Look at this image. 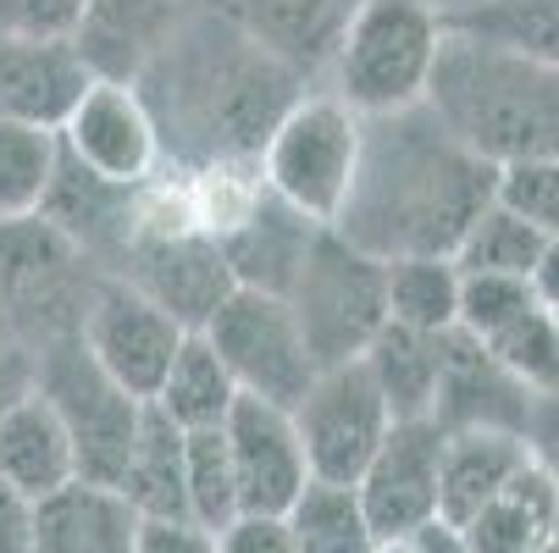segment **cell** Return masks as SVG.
<instances>
[{
	"mask_svg": "<svg viewBox=\"0 0 559 553\" xmlns=\"http://www.w3.org/2000/svg\"><path fill=\"white\" fill-rule=\"evenodd\" d=\"M427 7H432L443 23H454V17H465V12H476V7H488V0H427Z\"/></svg>",
	"mask_w": 559,
	"mask_h": 553,
	"instance_id": "47",
	"label": "cell"
},
{
	"mask_svg": "<svg viewBox=\"0 0 559 553\" xmlns=\"http://www.w3.org/2000/svg\"><path fill=\"white\" fill-rule=\"evenodd\" d=\"M90 77L72 39H0V117L61 128Z\"/></svg>",
	"mask_w": 559,
	"mask_h": 553,
	"instance_id": "20",
	"label": "cell"
},
{
	"mask_svg": "<svg viewBox=\"0 0 559 553\" xmlns=\"http://www.w3.org/2000/svg\"><path fill=\"white\" fill-rule=\"evenodd\" d=\"M78 344L84 354L122 387L133 393L139 405L155 399V387H162L178 344H183V327L162 304H150L139 288H128L122 277H95L90 288V304L78 315Z\"/></svg>",
	"mask_w": 559,
	"mask_h": 553,
	"instance_id": "12",
	"label": "cell"
},
{
	"mask_svg": "<svg viewBox=\"0 0 559 553\" xmlns=\"http://www.w3.org/2000/svg\"><path fill=\"white\" fill-rule=\"evenodd\" d=\"M521 465H526V448H521L515 432H443V448H438V520L443 526L471 520Z\"/></svg>",
	"mask_w": 559,
	"mask_h": 553,
	"instance_id": "25",
	"label": "cell"
},
{
	"mask_svg": "<svg viewBox=\"0 0 559 553\" xmlns=\"http://www.w3.org/2000/svg\"><path fill=\"white\" fill-rule=\"evenodd\" d=\"M355 155H360V111H349L333 89H316V95L305 89L261 144L255 167L277 200H288L294 211L328 227L349 194Z\"/></svg>",
	"mask_w": 559,
	"mask_h": 553,
	"instance_id": "6",
	"label": "cell"
},
{
	"mask_svg": "<svg viewBox=\"0 0 559 553\" xmlns=\"http://www.w3.org/2000/svg\"><path fill=\"white\" fill-rule=\"evenodd\" d=\"M222 437H227L233 482H238V515H283L305 493L310 465H305L294 416L283 405L238 393L222 421Z\"/></svg>",
	"mask_w": 559,
	"mask_h": 553,
	"instance_id": "15",
	"label": "cell"
},
{
	"mask_svg": "<svg viewBox=\"0 0 559 553\" xmlns=\"http://www.w3.org/2000/svg\"><path fill=\"white\" fill-rule=\"evenodd\" d=\"M537 304L532 299V282L526 277H493V272H460V315L454 327L471 333V338H493L504 322Z\"/></svg>",
	"mask_w": 559,
	"mask_h": 553,
	"instance_id": "36",
	"label": "cell"
},
{
	"mask_svg": "<svg viewBox=\"0 0 559 553\" xmlns=\"http://www.w3.org/2000/svg\"><path fill=\"white\" fill-rule=\"evenodd\" d=\"M133 89L155 122L162 161L233 172L261 161V144L305 95V72L245 23L205 7L133 72Z\"/></svg>",
	"mask_w": 559,
	"mask_h": 553,
	"instance_id": "1",
	"label": "cell"
},
{
	"mask_svg": "<svg viewBox=\"0 0 559 553\" xmlns=\"http://www.w3.org/2000/svg\"><path fill=\"white\" fill-rule=\"evenodd\" d=\"M90 0H0V39H72Z\"/></svg>",
	"mask_w": 559,
	"mask_h": 553,
	"instance_id": "38",
	"label": "cell"
},
{
	"mask_svg": "<svg viewBox=\"0 0 559 553\" xmlns=\"http://www.w3.org/2000/svg\"><path fill=\"white\" fill-rule=\"evenodd\" d=\"M438 338L443 333H411L399 322H382V333L366 344L360 365L371 371L382 405L393 421H421L432 410V387H438Z\"/></svg>",
	"mask_w": 559,
	"mask_h": 553,
	"instance_id": "27",
	"label": "cell"
},
{
	"mask_svg": "<svg viewBox=\"0 0 559 553\" xmlns=\"http://www.w3.org/2000/svg\"><path fill=\"white\" fill-rule=\"evenodd\" d=\"M183 498H189V520H200L205 531H222L227 520H238V482H233L222 426L183 437Z\"/></svg>",
	"mask_w": 559,
	"mask_h": 553,
	"instance_id": "35",
	"label": "cell"
},
{
	"mask_svg": "<svg viewBox=\"0 0 559 553\" xmlns=\"http://www.w3.org/2000/svg\"><path fill=\"white\" fill-rule=\"evenodd\" d=\"M61 161V139L56 128L23 122V117H0V227L28 221L45 205V189Z\"/></svg>",
	"mask_w": 559,
	"mask_h": 553,
	"instance_id": "31",
	"label": "cell"
},
{
	"mask_svg": "<svg viewBox=\"0 0 559 553\" xmlns=\"http://www.w3.org/2000/svg\"><path fill=\"white\" fill-rule=\"evenodd\" d=\"M438 45H443V17L427 0H355L328 56L333 67L328 89L360 117L421 106Z\"/></svg>",
	"mask_w": 559,
	"mask_h": 553,
	"instance_id": "4",
	"label": "cell"
},
{
	"mask_svg": "<svg viewBox=\"0 0 559 553\" xmlns=\"http://www.w3.org/2000/svg\"><path fill=\"white\" fill-rule=\"evenodd\" d=\"M84 266L90 261L39 216L7 221L0 227V327L17 344L39 338V349L56 338H72L78 315L90 304V288H95Z\"/></svg>",
	"mask_w": 559,
	"mask_h": 553,
	"instance_id": "8",
	"label": "cell"
},
{
	"mask_svg": "<svg viewBox=\"0 0 559 553\" xmlns=\"http://www.w3.org/2000/svg\"><path fill=\"white\" fill-rule=\"evenodd\" d=\"M0 553H34V498L0 482Z\"/></svg>",
	"mask_w": 559,
	"mask_h": 553,
	"instance_id": "42",
	"label": "cell"
},
{
	"mask_svg": "<svg viewBox=\"0 0 559 553\" xmlns=\"http://www.w3.org/2000/svg\"><path fill=\"white\" fill-rule=\"evenodd\" d=\"M183 426H173L155 405H144L139 416V437L128 448V465L117 477V493L128 498V509L139 520H189V498H183Z\"/></svg>",
	"mask_w": 559,
	"mask_h": 553,
	"instance_id": "26",
	"label": "cell"
},
{
	"mask_svg": "<svg viewBox=\"0 0 559 553\" xmlns=\"http://www.w3.org/2000/svg\"><path fill=\"white\" fill-rule=\"evenodd\" d=\"M537 250H543V232H532L515 211H504L493 200L454 244V266L460 272H493V277H532Z\"/></svg>",
	"mask_w": 559,
	"mask_h": 553,
	"instance_id": "33",
	"label": "cell"
},
{
	"mask_svg": "<svg viewBox=\"0 0 559 553\" xmlns=\"http://www.w3.org/2000/svg\"><path fill=\"white\" fill-rule=\"evenodd\" d=\"M493 183L499 167L465 149L427 100L405 111H377L360 117L355 178L328 227L344 232L371 261H405V255L454 261L465 227L493 205Z\"/></svg>",
	"mask_w": 559,
	"mask_h": 553,
	"instance_id": "2",
	"label": "cell"
},
{
	"mask_svg": "<svg viewBox=\"0 0 559 553\" xmlns=\"http://www.w3.org/2000/svg\"><path fill=\"white\" fill-rule=\"evenodd\" d=\"M216 553H294L283 515H238L216 531Z\"/></svg>",
	"mask_w": 559,
	"mask_h": 553,
	"instance_id": "40",
	"label": "cell"
},
{
	"mask_svg": "<svg viewBox=\"0 0 559 553\" xmlns=\"http://www.w3.org/2000/svg\"><path fill=\"white\" fill-rule=\"evenodd\" d=\"M200 333H205V344L216 349V360L227 365L233 387L245 393V399H266V405L294 410L299 393L316 376V360L305 349V333L294 322L288 299H277V293L233 288L211 310V322Z\"/></svg>",
	"mask_w": 559,
	"mask_h": 553,
	"instance_id": "9",
	"label": "cell"
},
{
	"mask_svg": "<svg viewBox=\"0 0 559 553\" xmlns=\"http://www.w3.org/2000/svg\"><path fill=\"white\" fill-rule=\"evenodd\" d=\"M526 405L532 393L488 354L483 338H471L460 327L438 338V387L427 410L438 432H515L521 437Z\"/></svg>",
	"mask_w": 559,
	"mask_h": 553,
	"instance_id": "17",
	"label": "cell"
},
{
	"mask_svg": "<svg viewBox=\"0 0 559 553\" xmlns=\"http://www.w3.org/2000/svg\"><path fill=\"white\" fill-rule=\"evenodd\" d=\"M532 299L543 304V310H554L559 315V239H543V250H537V266H532Z\"/></svg>",
	"mask_w": 559,
	"mask_h": 553,
	"instance_id": "44",
	"label": "cell"
},
{
	"mask_svg": "<svg viewBox=\"0 0 559 553\" xmlns=\"http://www.w3.org/2000/svg\"><path fill=\"white\" fill-rule=\"evenodd\" d=\"M211 7L245 23L261 45H272L283 61H294L310 77L316 67H328L355 0H211Z\"/></svg>",
	"mask_w": 559,
	"mask_h": 553,
	"instance_id": "24",
	"label": "cell"
},
{
	"mask_svg": "<svg viewBox=\"0 0 559 553\" xmlns=\"http://www.w3.org/2000/svg\"><path fill=\"white\" fill-rule=\"evenodd\" d=\"M0 482H12L23 498H50L56 488L78 482L72 465V443L56 421V410L45 405V393L28 387L0 410Z\"/></svg>",
	"mask_w": 559,
	"mask_h": 553,
	"instance_id": "22",
	"label": "cell"
},
{
	"mask_svg": "<svg viewBox=\"0 0 559 553\" xmlns=\"http://www.w3.org/2000/svg\"><path fill=\"white\" fill-rule=\"evenodd\" d=\"M537 553H559V548H554V542H543V548H537Z\"/></svg>",
	"mask_w": 559,
	"mask_h": 553,
	"instance_id": "48",
	"label": "cell"
},
{
	"mask_svg": "<svg viewBox=\"0 0 559 553\" xmlns=\"http://www.w3.org/2000/svg\"><path fill=\"white\" fill-rule=\"evenodd\" d=\"M56 139H61V155H72L78 167H90L106 183L144 189V178L162 167L155 122H150L139 89L117 84V77H90V89L78 95V106L67 111Z\"/></svg>",
	"mask_w": 559,
	"mask_h": 553,
	"instance_id": "13",
	"label": "cell"
},
{
	"mask_svg": "<svg viewBox=\"0 0 559 553\" xmlns=\"http://www.w3.org/2000/svg\"><path fill=\"white\" fill-rule=\"evenodd\" d=\"M288 416L310 465V482H338V488L360 482V470L371 465L377 443L393 426V410L382 405V393L360 360L322 365Z\"/></svg>",
	"mask_w": 559,
	"mask_h": 553,
	"instance_id": "10",
	"label": "cell"
},
{
	"mask_svg": "<svg viewBox=\"0 0 559 553\" xmlns=\"http://www.w3.org/2000/svg\"><path fill=\"white\" fill-rule=\"evenodd\" d=\"M438 448L443 432L421 421H393L377 443L371 465L360 470L355 498L377 537H411L438 520Z\"/></svg>",
	"mask_w": 559,
	"mask_h": 553,
	"instance_id": "14",
	"label": "cell"
},
{
	"mask_svg": "<svg viewBox=\"0 0 559 553\" xmlns=\"http://www.w3.org/2000/svg\"><path fill=\"white\" fill-rule=\"evenodd\" d=\"M371 553H427V548H421V531H411V537H377Z\"/></svg>",
	"mask_w": 559,
	"mask_h": 553,
	"instance_id": "46",
	"label": "cell"
},
{
	"mask_svg": "<svg viewBox=\"0 0 559 553\" xmlns=\"http://www.w3.org/2000/svg\"><path fill=\"white\" fill-rule=\"evenodd\" d=\"M133 553H216V531L200 520H139Z\"/></svg>",
	"mask_w": 559,
	"mask_h": 553,
	"instance_id": "41",
	"label": "cell"
},
{
	"mask_svg": "<svg viewBox=\"0 0 559 553\" xmlns=\"http://www.w3.org/2000/svg\"><path fill=\"white\" fill-rule=\"evenodd\" d=\"M493 200L504 211H515L532 232L543 239H559V161H515L499 167Z\"/></svg>",
	"mask_w": 559,
	"mask_h": 553,
	"instance_id": "37",
	"label": "cell"
},
{
	"mask_svg": "<svg viewBox=\"0 0 559 553\" xmlns=\"http://www.w3.org/2000/svg\"><path fill=\"white\" fill-rule=\"evenodd\" d=\"M106 277H122L150 304H162L183 333H200L211 322V310L233 293V272L205 227H183V221L173 227L150 216Z\"/></svg>",
	"mask_w": 559,
	"mask_h": 553,
	"instance_id": "11",
	"label": "cell"
},
{
	"mask_svg": "<svg viewBox=\"0 0 559 553\" xmlns=\"http://www.w3.org/2000/svg\"><path fill=\"white\" fill-rule=\"evenodd\" d=\"M554 520H559V493L526 459L483 509L454 526V537L465 553H537L543 542H554Z\"/></svg>",
	"mask_w": 559,
	"mask_h": 553,
	"instance_id": "23",
	"label": "cell"
},
{
	"mask_svg": "<svg viewBox=\"0 0 559 553\" xmlns=\"http://www.w3.org/2000/svg\"><path fill=\"white\" fill-rule=\"evenodd\" d=\"M521 448L559 493V387L554 393H532L526 421H521Z\"/></svg>",
	"mask_w": 559,
	"mask_h": 553,
	"instance_id": "39",
	"label": "cell"
},
{
	"mask_svg": "<svg viewBox=\"0 0 559 553\" xmlns=\"http://www.w3.org/2000/svg\"><path fill=\"white\" fill-rule=\"evenodd\" d=\"M139 515L117 488L67 482L34 504V553H133Z\"/></svg>",
	"mask_w": 559,
	"mask_h": 553,
	"instance_id": "21",
	"label": "cell"
},
{
	"mask_svg": "<svg viewBox=\"0 0 559 553\" xmlns=\"http://www.w3.org/2000/svg\"><path fill=\"white\" fill-rule=\"evenodd\" d=\"M39 221L56 227L90 266L111 272L122 250L133 244V232L144 227V205H139V189L106 183L90 167H78L72 155H61L56 178L45 189V205H39Z\"/></svg>",
	"mask_w": 559,
	"mask_h": 553,
	"instance_id": "18",
	"label": "cell"
},
{
	"mask_svg": "<svg viewBox=\"0 0 559 553\" xmlns=\"http://www.w3.org/2000/svg\"><path fill=\"white\" fill-rule=\"evenodd\" d=\"M233 399H238V387H233L227 365L216 360V349L205 344V333H183V344H178V354H173V365H167L150 405L183 432H205V426L227 421Z\"/></svg>",
	"mask_w": 559,
	"mask_h": 553,
	"instance_id": "28",
	"label": "cell"
},
{
	"mask_svg": "<svg viewBox=\"0 0 559 553\" xmlns=\"http://www.w3.org/2000/svg\"><path fill=\"white\" fill-rule=\"evenodd\" d=\"M34 387L45 393V405L56 410L67 443H72V465H78V482H100V488H117L122 465H128V448L139 437V416L144 405L133 393H122L90 354L84 344L72 338H56L34 354Z\"/></svg>",
	"mask_w": 559,
	"mask_h": 553,
	"instance_id": "7",
	"label": "cell"
},
{
	"mask_svg": "<svg viewBox=\"0 0 559 553\" xmlns=\"http://www.w3.org/2000/svg\"><path fill=\"white\" fill-rule=\"evenodd\" d=\"M205 7L211 0H90L84 23L72 34V50L84 56L95 77L133 84V72Z\"/></svg>",
	"mask_w": 559,
	"mask_h": 553,
	"instance_id": "19",
	"label": "cell"
},
{
	"mask_svg": "<svg viewBox=\"0 0 559 553\" xmlns=\"http://www.w3.org/2000/svg\"><path fill=\"white\" fill-rule=\"evenodd\" d=\"M283 299H288L294 322L305 333V349H310L316 371L360 360L366 344L388 322L382 261L355 250L333 227H316V239H310V250H305V261H299Z\"/></svg>",
	"mask_w": 559,
	"mask_h": 553,
	"instance_id": "5",
	"label": "cell"
},
{
	"mask_svg": "<svg viewBox=\"0 0 559 553\" xmlns=\"http://www.w3.org/2000/svg\"><path fill=\"white\" fill-rule=\"evenodd\" d=\"M421 548H427V553H465L460 537H454V526H443V520L421 526Z\"/></svg>",
	"mask_w": 559,
	"mask_h": 553,
	"instance_id": "45",
	"label": "cell"
},
{
	"mask_svg": "<svg viewBox=\"0 0 559 553\" xmlns=\"http://www.w3.org/2000/svg\"><path fill=\"white\" fill-rule=\"evenodd\" d=\"M554 548H559V520H554Z\"/></svg>",
	"mask_w": 559,
	"mask_h": 553,
	"instance_id": "49",
	"label": "cell"
},
{
	"mask_svg": "<svg viewBox=\"0 0 559 553\" xmlns=\"http://www.w3.org/2000/svg\"><path fill=\"white\" fill-rule=\"evenodd\" d=\"M443 28L504 45L515 56L543 61V67H559V0H488V7H476Z\"/></svg>",
	"mask_w": 559,
	"mask_h": 553,
	"instance_id": "32",
	"label": "cell"
},
{
	"mask_svg": "<svg viewBox=\"0 0 559 553\" xmlns=\"http://www.w3.org/2000/svg\"><path fill=\"white\" fill-rule=\"evenodd\" d=\"M488 354L526 387V393H554L559 387V315L543 304H526L515 322H504L493 338H483Z\"/></svg>",
	"mask_w": 559,
	"mask_h": 553,
	"instance_id": "34",
	"label": "cell"
},
{
	"mask_svg": "<svg viewBox=\"0 0 559 553\" xmlns=\"http://www.w3.org/2000/svg\"><path fill=\"white\" fill-rule=\"evenodd\" d=\"M427 106L488 167L559 161V67L443 28Z\"/></svg>",
	"mask_w": 559,
	"mask_h": 553,
	"instance_id": "3",
	"label": "cell"
},
{
	"mask_svg": "<svg viewBox=\"0 0 559 553\" xmlns=\"http://www.w3.org/2000/svg\"><path fill=\"white\" fill-rule=\"evenodd\" d=\"M28 387H34V354L0 327V410H7L17 393H28Z\"/></svg>",
	"mask_w": 559,
	"mask_h": 553,
	"instance_id": "43",
	"label": "cell"
},
{
	"mask_svg": "<svg viewBox=\"0 0 559 553\" xmlns=\"http://www.w3.org/2000/svg\"><path fill=\"white\" fill-rule=\"evenodd\" d=\"M316 227L322 221H310L305 211H294L288 200H277L261 178L255 189L238 200L216 227H211V239L233 272V288H255V293H288L310 239H316Z\"/></svg>",
	"mask_w": 559,
	"mask_h": 553,
	"instance_id": "16",
	"label": "cell"
},
{
	"mask_svg": "<svg viewBox=\"0 0 559 553\" xmlns=\"http://www.w3.org/2000/svg\"><path fill=\"white\" fill-rule=\"evenodd\" d=\"M294 553H371L377 531L355 498V488L338 482H305V493L283 509Z\"/></svg>",
	"mask_w": 559,
	"mask_h": 553,
	"instance_id": "30",
	"label": "cell"
},
{
	"mask_svg": "<svg viewBox=\"0 0 559 553\" xmlns=\"http://www.w3.org/2000/svg\"><path fill=\"white\" fill-rule=\"evenodd\" d=\"M388 322L411 333H449L460 315V266L449 255H405L382 261Z\"/></svg>",
	"mask_w": 559,
	"mask_h": 553,
	"instance_id": "29",
	"label": "cell"
}]
</instances>
